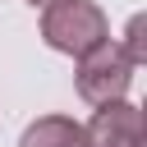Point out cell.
<instances>
[{"label": "cell", "mask_w": 147, "mask_h": 147, "mask_svg": "<svg viewBox=\"0 0 147 147\" xmlns=\"http://www.w3.org/2000/svg\"><path fill=\"white\" fill-rule=\"evenodd\" d=\"M83 138H87V147H142L147 142L142 110L129 106V101L96 106V115L83 124Z\"/></svg>", "instance_id": "cell-3"}, {"label": "cell", "mask_w": 147, "mask_h": 147, "mask_svg": "<svg viewBox=\"0 0 147 147\" xmlns=\"http://www.w3.org/2000/svg\"><path fill=\"white\" fill-rule=\"evenodd\" d=\"M28 5H55V0H28Z\"/></svg>", "instance_id": "cell-6"}, {"label": "cell", "mask_w": 147, "mask_h": 147, "mask_svg": "<svg viewBox=\"0 0 147 147\" xmlns=\"http://www.w3.org/2000/svg\"><path fill=\"white\" fill-rule=\"evenodd\" d=\"M41 37H46L51 51L83 60L101 41H110V23H106V14L92 0H55L41 14Z\"/></svg>", "instance_id": "cell-1"}, {"label": "cell", "mask_w": 147, "mask_h": 147, "mask_svg": "<svg viewBox=\"0 0 147 147\" xmlns=\"http://www.w3.org/2000/svg\"><path fill=\"white\" fill-rule=\"evenodd\" d=\"M18 147H87L83 138V124L69 119V115H41L23 129Z\"/></svg>", "instance_id": "cell-4"}, {"label": "cell", "mask_w": 147, "mask_h": 147, "mask_svg": "<svg viewBox=\"0 0 147 147\" xmlns=\"http://www.w3.org/2000/svg\"><path fill=\"white\" fill-rule=\"evenodd\" d=\"M133 87V60L119 51V41H101L92 55L78 60V96L92 106L124 101Z\"/></svg>", "instance_id": "cell-2"}, {"label": "cell", "mask_w": 147, "mask_h": 147, "mask_svg": "<svg viewBox=\"0 0 147 147\" xmlns=\"http://www.w3.org/2000/svg\"><path fill=\"white\" fill-rule=\"evenodd\" d=\"M142 32H147V18H142V14H133V18H129V32H124V46H119V51L133 60V69L147 60V37H142Z\"/></svg>", "instance_id": "cell-5"}]
</instances>
